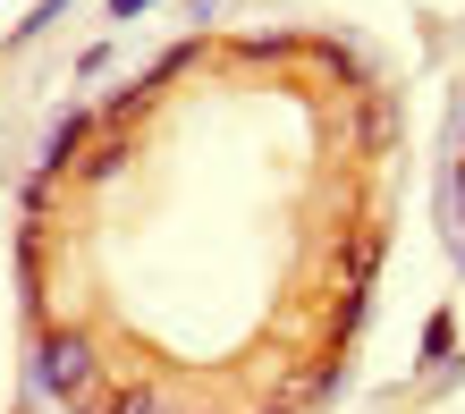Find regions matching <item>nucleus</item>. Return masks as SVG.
Masks as SVG:
<instances>
[{"mask_svg":"<svg viewBox=\"0 0 465 414\" xmlns=\"http://www.w3.org/2000/svg\"><path fill=\"white\" fill-rule=\"evenodd\" d=\"M153 9V0H111V17H144Z\"/></svg>","mask_w":465,"mask_h":414,"instance_id":"3","label":"nucleus"},{"mask_svg":"<svg viewBox=\"0 0 465 414\" xmlns=\"http://www.w3.org/2000/svg\"><path fill=\"white\" fill-rule=\"evenodd\" d=\"M85 380V339H51L43 347V389H76Z\"/></svg>","mask_w":465,"mask_h":414,"instance_id":"1","label":"nucleus"},{"mask_svg":"<svg viewBox=\"0 0 465 414\" xmlns=\"http://www.w3.org/2000/svg\"><path fill=\"white\" fill-rule=\"evenodd\" d=\"M111 414H144V398H119V406H111Z\"/></svg>","mask_w":465,"mask_h":414,"instance_id":"4","label":"nucleus"},{"mask_svg":"<svg viewBox=\"0 0 465 414\" xmlns=\"http://www.w3.org/2000/svg\"><path fill=\"white\" fill-rule=\"evenodd\" d=\"M76 135H85V119H60V135H51V153H43V161H51V170H60V161L76 153Z\"/></svg>","mask_w":465,"mask_h":414,"instance_id":"2","label":"nucleus"}]
</instances>
